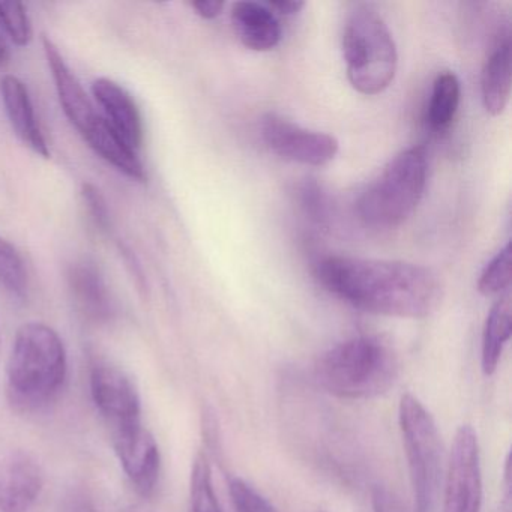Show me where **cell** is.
Segmentation results:
<instances>
[{
  "label": "cell",
  "instance_id": "obj_1",
  "mask_svg": "<svg viewBox=\"0 0 512 512\" xmlns=\"http://www.w3.org/2000/svg\"><path fill=\"white\" fill-rule=\"evenodd\" d=\"M322 286L358 310L398 319H424L442 302L439 275L401 260L331 256L317 265Z\"/></svg>",
  "mask_w": 512,
  "mask_h": 512
},
{
  "label": "cell",
  "instance_id": "obj_2",
  "mask_svg": "<svg viewBox=\"0 0 512 512\" xmlns=\"http://www.w3.org/2000/svg\"><path fill=\"white\" fill-rule=\"evenodd\" d=\"M67 373V350L58 332L44 323L23 325L7 365L11 403L23 410L47 406L61 392Z\"/></svg>",
  "mask_w": 512,
  "mask_h": 512
},
{
  "label": "cell",
  "instance_id": "obj_3",
  "mask_svg": "<svg viewBox=\"0 0 512 512\" xmlns=\"http://www.w3.org/2000/svg\"><path fill=\"white\" fill-rule=\"evenodd\" d=\"M398 376V359L389 344L371 335L343 341L320 356L319 385L343 400H368L385 394Z\"/></svg>",
  "mask_w": 512,
  "mask_h": 512
},
{
  "label": "cell",
  "instance_id": "obj_4",
  "mask_svg": "<svg viewBox=\"0 0 512 512\" xmlns=\"http://www.w3.org/2000/svg\"><path fill=\"white\" fill-rule=\"evenodd\" d=\"M347 79L359 94H382L394 82L398 53L383 17L368 5H359L347 17L343 32Z\"/></svg>",
  "mask_w": 512,
  "mask_h": 512
},
{
  "label": "cell",
  "instance_id": "obj_5",
  "mask_svg": "<svg viewBox=\"0 0 512 512\" xmlns=\"http://www.w3.org/2000/svg\"><path fill=\"white\" fill-rule=\"evenodd\" d=\"M427 170L424 148L415 146L400 152L359 197V218L377 230L406 223L424 196Z\"/></svg>",
  "mask_w": 512,
  "mask_h": 512
},
{
  "label": "cell",
  "instance_id": "obj_6",
  "mask_svg": "<svg viewBox=\"0 0 512 512\" xmlns=\"http://www.w3.org/2000/svg\"><path fill=\"white\" fill-rule=\"evenodd\" d=\"M398 421L412 484L413 512H433L442 475V445L436 422L412 394L401 397Z\"/></svg>",
  "mask_w": 512,
  "mask_h": 512
},
{
  "label": "cell",
  "instance_id": "obj_7",
  "mask_svg": "<svg viewBox=\"0 0 512 512\" xmlns=\"http://www.w3.org/2000/svg\"><path fill=\"white\" fill-rule=\"evenodd\" d=\"M482 469L478 434L470 425L455 433L446 473L443 512H481Z\"/></svg>",
  "mask_w": 512,
  "mask_h": 512
},
{
  "label": "cell",
  "instance_id": "obj_8",
  "mask_svg": "<svg viewBox=\"0 0 512 512\" xmlns=\"http://www.w3.org/2000/svg\"><path fill=\"white\" fill-rule=\"evenodd\" d=\"M260 134L275 155L304 166H326L340 151V143L334 136L299 127L277 113L263 116Z\"/></svg>",
  "mask_w": 512,
  "mask_h": 512
},
{
  "label": "cell",
  "instance_id": "obj_9",
  "mask_svg": "<svg viewBox=\"0 0 512 512\" xmlns=\"http://www.w3.org/2000/svg\"><path fill=\"white\" fill-rule=\"evenodd\" d=\"M91 394L112 433L142 424L139 391L119 368L97 365L91 374Z\"/></svg>",
  "mask_w": 512,
  "mask_h": 512
},
{
  "label": "cell",
  "instance_id": "obj_10",
  "mask_svg": "<svg viewBox=\"0 0 512 512\" xmlns=\"http://www.w3.org/2000/svg\"><path fill=\"white\" fill-rule=\"evenodd\" d=\"M113 448L131 484L148 497L157 488L161 472V454L157 440L142 424L113 431Z\"/></svg>",
  "mask_w": 512,
  "mask_h": 512
},
{
  "label": "cell",
  "instance_id": "obj_11",
  "mask_svg": "<svg viewBox=\"0 0 512 512\" xmlns=\"http://www.w3.org/2000/svg\"><path fill=\"white\" fill-rule=\"evenodd\" d=\"M44 487L40 464L25 452L11 454L0 464V512H29Z\"/></svg>",
  "mask_w": 512,
  "mask_h": 512
},
{
  "label": "cell",
  "instance_id": "obj_12",
  "mask_svg": "<svg viewBox=\"0 0 512 512\" xmlns=\"http://www.w3.org/2000/svg\"><path fill=\"white\" fill-rule=\"evenodd\" d=\"M43 49L47 64H49L50 71H52L53 82H55L62 110H64L68 121L83 136L89 130V127L94 124L98 115L95 113L85 89L82 88L79 80L65 62L64 56L61 55L50 37L43 38Z\"/></svg>",
  "mask_w": 512,
  "mask_h": 512
},
{
  "label": "cell",
  "instance_id": "obj_13",
  "mask_svg": "<svg viewBox=\"0 0 512 512\" xmlns=\"http://www.w3.org/2000/svg\"><path fill=\"white\" fill-rule=\"evenodd\" d=\"M94 95L101 109L104 121L134 149L139 151L143 143V121L134 98L113 80L100 77L92 83Z\"/></svg>",
  "mask_w": 512,
  "mask_h": 512
},
{
  "label": "cell",
  "instance_id": "obj_14",
  "mask_svg": "<svg viewBox=\"0 0 512 512\" xmlns=\"http://www.w3.org/2000/svg\"><path fill=\"white\" fill-rule=\"evenodd\" d=\"M68 286L74 304L82 316L92 323H106L115 314L112 293L97 263L83 259L68 271Z\"/></svg>",
  "mask_w": 512,
  "mask_h": 512
},
{
  "label": "cell",
  "instance_id": "obj_15",
  "mask_svg": "<svg viewBox=\"0 0 512 512\" xmlns=\"http://www.w3.org/2000/svg\"><path fill=\"white\" fill-rule=\"evenodd\" d=\"M0 95L17 137L35 154L49 158V145L38 124L34 104L25 83L17 77L5 76L0 82Z\"/></svg>",
  "mask_w": 512,
  "mask_h": 512
},
{
  "label": "cell",
  "instance_id": "obj_16",
  "mask_svg": "<svg viewBox=\"0 0 512 512\" xmlns=\"http://www.w3.org/2000/svg\"><path fill=\"white\" fill-rule=\"evenodd\" d=\"M232 25L239 41L253 52H269L280 43V22L268 5L238 2L232 8Z\"/></svg>",
  "mask_w": 512,
  "mask_h": 512
},
{
  "label": "cell",
  "instance_id": "obj_17",
  "mask_svg": "<svg viewBox=\"0 0 512 512\" xmlns=\"http://www.w3.org/2000/svg\"><path fill=\"white\" fill-rule=\"evenodd\" d=\"M86 142L107 163L137 182L146 181L145 167L134 151L101 116L83 134Z\"/></svg>",
  "mask_w": 512,
  "mask_h": 512
},
{
  "label": "cell",
  "instance_id": "obj_18",
  "mask_svg": "<svg viewBox=\"0 0 512 512\" xmlns=\"http://www.w3.org/2000/svg\"><path fill=\"white\" fill-rule=\"evenodd\" d=\"M511 85V43L506 38L497 44L482 68V103L491 116H500L505 112L511 97Z\"/></svg>",
  "mask_w": 512,
  "mask_h": 512
},
{
  "label": "cell",
  "instance_id": "obj_19",
  "mask_svg": "<svg viewBox=\"0 0 512 512\" xmlns=\"http://www.w3.org/2000/svg\"><path fill=\"white\" fill-rule=\"evenodd\" d=\"M511 332V296L503 295L491 307L482 331L481 368L485 376L496 373L503 349L511 338Z\"/></svg>",
  "mask_w": 512,
  "mask_h": 512
},
{
  "label": "cell",
  "instance_id": "obj_20",
  "mask_svg": "<svg viewBox=\"0 0 512 512\" xmlns=\"http://www.w3.org/2000/svg\"><path fill=\"white\" fill-rule=\"evenodd\" d=\"M461 100V85L451 71L439 74L433 83L430 104L427 110L428 127L434 133L448 130L457 116Z\"/></svg>",
  "mask_w": 512,
  "mask_h": 512
},
{
  "label": "cell",
  "instance_id": "obj_21",
  "mask_svg": "<svg viewBox=\"0 0 512 512\" xmlns=\"http://www.w3.org/2000/svg\"><path fill=\"white\" fill-rule=\"evenodd\" d=\"M0 287L17 301L28 298L29 278L19 250L0 236Z\"/></svg>",
  "mask_w": 512,
  "mask_h": 512
},
{
  "label": "cell",
  "instance_id": "obj_22",
  "mask_svg": "<svg viewBox=\"0 0 512 512\" xmlns=\"http://www.w3.org/2000/svg\"><path fill=\"white\" fill-rule=\"evenodd\" d=\"M190 485L191 511L223 512L212 482L211 464L203 452L194 458Z\"/></svg>",
  "mask_w": 512,
  "mask_h": 512
},
{
  "label": "cell",
  "instance_id": "obj_23",
  "mask_svg": "<svg viewBox=\"0 0 512 512\" xmlns=\"http://www.w3.org/2000/svg\"><path fill=\"white\" fill-rule=\"evenodd\" d=\"M511 244H506L485 266L478 281V290L484 296H503L511 284Z\"/></svg>",
  "mask_w": 512,
  "mask_h": 512
},
{
  "label": "cell",
  "instance_id": "obj_24",
  "mask_svg": "<svg viewBox=\"0 0 512 512\" xmlns=\"http://www.w3.org/2000/svg\"><path fill=\"white\" fill-rule=\"evenodd\" d=\"M0 26L5 29L10 40L19 47L29 46L34 37L28 10L20 2L0 0Z\"/></svg>",
  "mask_w": 512,
  "mask_h": 512
},
{
  "label": "cell",
  "instance_id": "obj_25",
  "mask_svg": "<svg viewBox=\"0 0 512 512\" xmlns=\"http://www.w3.org/2000/svg\"><path fill=\"white\" fill-rule=\"evenodd\" d=\"M83 206H85L86 217L100 235H110L112 232V215L106 197L101 193L97 185L85 182L82 185Z\"/></svg>",
  "mask_w": 512,
  "mask_h": 512
},
{
  "label": "cell",
  "instance_id": "obj_26",
  "mask_svg": "<svg viewBox=\"0 0 512 512\" xmlns=\"http://www.w3.org/2000/svg\"><path fill=\"white\" fill-rule=\"evenodd\" d=\"M229 493L236 512H277L269 500L244 479H230Z\"/></svg>",
  "mask_w": 512,
  "mask_h": 512
},
{
  "label": "cell",
  "instance_id": "obj_27",
  "mask_svg": "<svg viewBox=\"0 0 512 512\" xmlns=\"http://www.w3.org/2000/svg\"><path fill=\"white\" fill-rule=\"evenodd\" d=\"M119 251H121L122 259H124V263L127 265V269L130 271L131 277H133L134 284L137 286V290H139V292L145 293V275H143L142 266H140L136 254L133 253V250H131L130 247H127V245L124 244H119Z\"/></svg>",
  "mask_w": 512,
  "mask_h": 512
},
{
  "label": "cell",
  "instance_id": "obj_28",
  "mask_svg": "<svg viewBox=\"0 0 512 512\" xmlns=\"http://www.w3.org/2000/svg\"><path fill=\"white\" fill-rule=\"evenodd\" d=\"M374 512H404L403 506L397 497L383 487H376L373 491Z\"/></svg>",
  "mask_w": 512,
  "mask_h": 512
},
{
  "label": "cell",
  "instance_id": "obj_29",
  "mask_svg": "<svg viewBox=\"0 0 512 512\" xmlns=\"http://www.w3.org/2000/svg\"><path fill=\"white\" fill-rule=\"evenodd\" d=\"M190 5L196 11L197 16L205 20L217 19L224 10V2H217V0H196Z\"/></svg>",
  "mask_w": 512,
  "mask_h": 512
},
{
  "label": "cell",
  "instance_id": "obj_30",
  "mask_svg": "<svg viewBox=\"0 0 512 512\" xmlns=\"http://www.w3.org/2000/svg\"><path fill=\"white\" fill-rule=\"evenodd\" d=\"M266 5L272 13L275 11L281 16H295L305 7L304 2H299V0H272Z\"/></svg>",
  "mask_w": 512,
  "mask_h": 512
},
{
  "label": "cell",
  "instance_id": "obj_31",
  "mask_svg": "<svg viewBox=\"0 0 512 512\" xmlns=\"http://www.w3.org/2000/svg\"><path fill=\"white\" fill-rule=\"evenodd\" d=\"M10 59V52H8L7 44H5L4 38L0 35V65L7 64Z\"/></svg>",
  "mask_w": 512,
  "mask_h": 512
},
{
  "label": "cell",
  "instance_id": "obj_32",
  "mask_svg": "<svg viewBox=\"0 0 512 512\" xmlns=\"http://www.w3.org/2000/svg\"><path fill=\"white\" fill-rule=\"evenodd\" d=\"M128 512H145L143 509L137 508V506H133Z\"/></svg>",
  "mask_w": 512,
  "mask_h": 512
}]
</instances>
